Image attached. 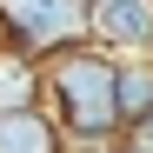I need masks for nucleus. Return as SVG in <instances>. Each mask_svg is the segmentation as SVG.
<instances>
[{
  "mask_svg": "<svg viewBox=\"0 0 153 153\" xmlns=\"http://www.w3.org/2000/svg\"><path fill=\"white\" fill-rule=\"evenodd\" d=\"M47 87V73H33L27 53H13V47H0V113H20L33 107V93Z\"/></svg>",
  "mask_w": 153,
  "mask_h": 153,
  "instance_id": "nucleus-5",
  "label": "nucleus"
},
{
  "mask_svg": "<svg viewBox=\"0 0 153 153\" xmlns=\"http://www.w3.org/2000/svg\"><path fill=\"white\" fill-rule=\"evenodd\" d=\"M47 93H53V120L67 140L80 146H107L120 133V53H107V47H73V53H60L53 67H47Z\"/></svg>",
  "mask_w": 153,
  "mask_h": 153,
  "instance_id": "nucleus-1",
  "label": "nucleus"
},
{
  "mask_svg": "<svg viewBox=\"0 0 153 153\" xmlns=\"http://www.w3.org/2000/svg\"><path fill=\"white\" fill-rule=\"evenodd\" d=\"M87 7H100V0H87Z\"/></svg>",
  "mask_w": 153,
  "mask_h": 153,
  "instance_id": "nucleus-7",
  "label": "nucleus"
},
{
  "mask_svg": "<svg viewBox=\"0 0 153 153\" xmlns=\"http://www.w3.org/2000/svg\"><path fill=\"white\" fill-rule=\"evenodd\" d=\"M120 120H126V133L153 126V67L146 60H120Z\"/></svg>",
  "mask_w": 153,
  "mask_h": 153,
  "instance_id": "nucleus-6",
  "label": "nucleus"
},
{
  "mask_svg": "<svg viewBox=\"0 0 153 153\" xmlns=\"http://www.w3.org/2000/svg\"><path fill=\"white\" fill-rule=\"evenodd\" d=\"M0 153H60V120H47L40 107L0 113Z\"/></svg>",
  "mask_w": 153,
  "mask_h": 153,
  "instance_id": "nucleus-4",
  "label": "nucleus"
},
{
  "mask_svg": "<svg viewBox=\"0 0 153 153\" xmlns=\"http://www.w3.org/2000/svg\"><path fill=\"white\" fill-rule=\"evenodd\" d=\"M93 40V7L87 0H0V47L27 60H60Z\"/></svg>",
  "mask_w": 153,
  "mask_h": 153,
  "instance_id": "nucleus-2",
  "label": "nucleus"
},
{
  "mask_svg": "<svg viewBox=\"0 0 153 153\" xmlns=\"http://www.w3.org/2000/svg\"><path fill=\"white\" fill-rule=\"evenodd\" d=\"M93 47H107L120 60L153 53V0H100L93 7Z\"/></svg>",
  "mask_w": 153,
  "mask_h": 153,
  "instance_id": "nucleus-3",
  "label": "nucleus"
},
{
  "mask_svg": "<svg viewBox=\"0 0 153 153\" xmlns=\"http://www.w3.org/2000/svg\"><path fill=\"white\" fill-rule=\"evenodd\" d=\"M146 133H153V126H146Z\"/></svg>",
  "mask_w": 153,
  "mask_h": 153,
  "instance_id": "nucleus-8",
  "label": "nucleus"
}]
</instances>
